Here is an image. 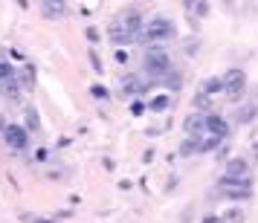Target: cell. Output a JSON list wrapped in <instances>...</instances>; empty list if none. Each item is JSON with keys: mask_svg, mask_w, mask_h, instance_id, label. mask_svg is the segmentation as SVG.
Wrapping results in <instances>:
<instances>
[{"mask_svg": "<svg viewBox=\"0 0 258 223\" xmlns=\"http://www.w3.org/2000/svg\"><path fill=\"white\" fill-rule=\"evenodd\" d=\"M223 197L226 200H249L252 197V191H249V188H226Z\"/></svg>", "mask_w": 258, "mask_h": 223, "instance_id": "12", "label": "cell"}, {"mask_svg": "<svg viewBox=\"0 0 258 223\" xmlns=\"http://www.w3.org/2000/svg\"><path fill=\"white\" fill-rule=\"evenodd\" d=\"M26 119H29V128L35 130V128H38V113H35V107H29V110H26Z\"/></svg>", "mask_w": 258, "mask_h": 223, "instance_id": "21", "label": "cell"}, {"mask_svg": "<svg viewBox=\"0 0 258 223\" xmlns=\"http://www.w3.org/2000/svg\"><path fill=\"white\" fill-rule=\"evenodd\" d=\"M9 79H15V70L9 64H0V84H6Z\"/></svg>", "mask_w": 258, "mask_h": 223, "instance_id": "17", "label": "cell"}, {"mask_svg": "<svg viewBox=\"0 0 258 223\" xmlns=\"http://www.w3.org/2000/svg\"><path fill=\"white\" fill-rule=\"evenodd\" d=\"M3 139H6V145H9L12 151H24L26 148V130L21 128V125H9L6 133H3Z\"/></svg>", "mask_w": 258, "mask_h": 223, "instance_id": "6", "label": "cell"}, {"mask_svg": "<svg viewBox=\"0 0 258 223\" xmlns=\"http://www.w3.org/2000/svg\"><path fill=\"white\" fill-rule=\"evenodd\" d=\"M229 180H244V177H249V163H246L244 157H232L229 163H226V174Z\"/></svg>", "mask_w": 258, "mask_h": 223, "instance_id": "7", "label": "cell"}, {"mask_svg": "<svg viewBox=\"0 0 258 223\" xmlns=\"http://www.w3.org/2000/svg\"><path fill=\"white\" fill-rule=\"evenodd\" d=\"M206 133L209 136H218V139H226V133H229V122L218 113H206Z\"/></svg>", "mask_w": 258, "mask_h": 223, "instance_id": "5", "label": "cell"}, {"mask_svg": "<svg viewBox=\"0 0 258 223\" xmlns=\"http://www.w3.org/2000/svg\"><path fill=\"white\" fill-rule=\"evenodd\" d=\"M221 217H223V223H244V209H229Z\"/></svg>", "mask_w": 258, "mask_h": 223, "instance_id": "14", "label": "cell"}, {"mask_svg": "<svg viewBox=\"0 0 258 223\" xmlns=\"http://www.w3.org/2000/svg\"><path fill=\"white\" fill-rule=\"evenodd\" d=\"M168 87H180V72H168Z\"/></svg>", "mask_w": 258, "mask_h": 223, "instance_id": "23", "label": "cell"}, {"mask_svg": "<svg viewBox=\"0 0 258 223\" xmlns=\"http://www.w3.org/2000/svg\"><path fill=\"white\" fill-rule=\"evenodd\" d=\"M168 105H171V102H168V96H157V99L151 102V110H165Z\"/></svg>", "mask_w": 258, "mask_h": 223, "instance_id": "18", "label": "cell"}, {"mask_svg": "<svg viewBox=\"0 0 258 223\" xmlns=\"http://www.w3.org/2000/svg\"><path fill=\"white\" fill-rule=\"evenodd\" d=\"M255 113H258V107H255V105H252V107H244V110L238 113V122H241V125H246V122L255 116Z\"/></svg>", "mask_w": 258, "mask_h": 223, "instance_id": "16", "label": "cell"}, {"mask_svg": "<svg viewBox=\"0 0 258 223\" xmlns=\"http://www.w3.org/2000/svg\"><path fill=\"white\" fill-rule=\"evenodd\" d=\"M218 136H209V133H206V136H203V139H200V151H215V148H218Z\"/></svg>", "mask_w": 258, "mask_h": 223, "instance_id": "15", "label": "cell"}, {"mask_svg": "<svg viewBox=\"0 0 258 223\" xmlns=\"http://www.w3.org/2000/svg\"><path fill=\"white\" fill-rule=\"evenodd\" d=\"M142 67L148 76H168L171 72V58L163 47H148L142 55Z\"/></svg>", "mask_w": 258, "mask_h": 223, "instance_id": "2", "label": "cell"}, {"mask_svg": "<svg viewBox=\"0 0 258 223\" xmlns=\"http://www.w3.org/2000/svg\"><path fill=\"white\" fill-rule=\"evenodd\" d=\"M3 122H6V119L0 116V133H6V128H9V125H3Z\"/></svg>", "mask_w": 258, "mask_h": 223, "instance_id": "25", "label": "cell"}, {"mask_svg": "<svg viewBox=\"0 0 258 223\" xmlns=\"http://www.w3.org/2000/svg\"><path fill=\"white\" fill-rule=\"evenodd\" d=\"M90 93H93L96 99H107V96H110V93H107V87H102V84H93V87H90Z\"/></svg>", "mask_w": 258, "mask_h": 223, "instance_id": "20", "label": "cell"}, {"mask_svg": "<svg viewBox=\"0 0 258 223\" xmlns=\"http://www.w3.org/2000/svg\"><path fill=\"white\" fill-rule=\"evenodd\" d=\"M183 128H186V133L191 139H198L200 133H206V113H191V116H186Z\"/></svg>", "mask_w": 258, "mask_h": 223, "instance_id": "8", "label": "cell"}, {"mask_svg": "<svg viewBox=\"0 0 258 223\" xmlns=\"http://www.w3.org/2000/svg\"><path fill=\"white\" fill-rule=\"evenodd\" d=\"M90 64H93V70L99 72V76H102V61H99V55H96L93 49H90Z\"/></svg>", "mask_w": 258, "mask_h": 223, "instance_id": "22", "label": "cell"}, {"mask_svg": "<svg viewBox=\"0 0 258 223\" xmlns=\"http://www.w3.org/2000/svg\"><path fill=\"white\" fill-rule=\"evenodd\" d=\"M203 223H223V217H221V214H206Z\"/></svg>", "mask_w": 258, "mask_h": 223, "instance_id": "24", "label": "cell"}, {"mask_svg": "<svg viewBox=\"0 0 258 223\" xmlns=\"http://www.w3.org/2000/svg\"><path fill=\"white\" fill-rule=\"evenodd\" d=\"M107 35L113 44H131V41H140L142 38V12L140 9H125L122 15H116L110 21Z\"/></svg>", "mask_w": 258, "mask_h": 223, "instance_id": "1", "label": "cell"}, {"mask_svg": "<svg viewBox=\"0 0 258 223\" xmlns=\"http://www.w3.org/2000/svg\"><path fill=\"white\" fill-rule=\"evenodd\" d=\"M218 90H223V79H209V82L200 84V93H206V96L218 93Z\"/></svg>", "mask_w": 258, "mask_h": 223, "instance_id": "13", "label": "cell"}, {"mask_svg": "<svg viewBox=\"0 0 258 223\" xmlns=\"http://www.w3.org/2000/svg\"><path fill=\"white\" fill-rule=\"evenodd\" d=\"M174 38V24L168 18H154L151 24L142 26V38L140 41H151V44H160V41H168Z\"/></svg>", "mask_w": 258, "mask_h": 223, "instance_id": "3", "label": "cell"}, {"mask_svg": "<svg viewBox=\"0 0 258 223\" xmlns=\"http://www.w3.org/2000/svg\"><path fill=\"white\" fill-rule=\"evenodd\" d=\"M122 90H125L128 96H140V93H145V82H142L140 76H125Z\"/></svg>", "mask_w": 258, "mask_h": 223, "instance_id": "10", "label": "cell"}, {"mask_svg": "<svg viewBox=\"0 0 258 223\" xmlns=\"http://www.w3.org/2000/svg\"><path fill=\"white\" fill-rule=\"evenodd\" d=\"M209 105H212V99H209L206 93H198V96H195V107H200V110H203V107H209Z\"/></svg>", "mask_w": 258, "mask_h": 223, "instance_id": "19", "label": "cell"}, {"mask_svg": "<svg viewBox=\"0 0 258 223\" xmlns=\"http://www.w3.org/2000/svg\"><path fill=\"white\" fill-rule=\"evenodd\" d=\"M41 12L47 15V18H61V15H67V3H61V0H44Z\"/></svg>", "mask_w": 258, "mask_h": 223, "instance_id": "9", "label": "cell"}, {"mask_svg": "<svg viewBox=\"0 0 258 223\" xmlns=\"http://www.w3.org/2000/svg\"><path fill=\"white\" fill-rule=\"evenodd\" d=\"M198 151H200V142L191 139V136H186L183 145H180V157H191V154H198Z\"/></svg>", "mask_w": 258, "mask_h": 223, "instance_id": "11", "label": "cell"}, {"mask_svg": "<svg viewBox=\"0 0 258 223\" xmlns=\"http://www.w3.org/2000/svg\"><path fill=\"white\" fill-rule=\"evenodd\" d=\"M223 93L229 96V102H241L246 93V72L238 67L223 72Z\"/></svg>", "mask_w": 258, "mask_h": 223, "instance_id": "4", "label": "cell"}]
</instances>
